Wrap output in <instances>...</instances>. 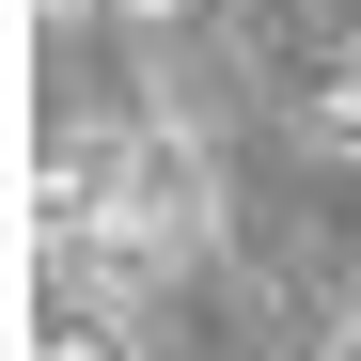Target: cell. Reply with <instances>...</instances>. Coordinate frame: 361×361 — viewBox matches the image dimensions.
<instances>
[{
    "instance_id": "obj_1",
    "label": "cell",
    "mask_w": 361,
    "mask_h": 361,
    "mask_svg": "<svg viewBox=\"0 0 361 361\" xmlns=\"http://www.w3.org/2000/svg\"><path fill=\"white\" fill-rule=\"evenodd\" d=\"M32 361H142V345H126V314H110V298H63V314L32 330Z\"/></svg>"
},
{
    "instance_id": "obj_2",
    "label": "cell",
    "mask_w": 361,
    "mask_h": 361,
    "mask_svg": "<svg viewBox=\"0 0 361 361\" xmlns=\"http://www.w3.org/2000/svg\"><path fill=\"white\" fill-rule=\"evenodd\" d=\"M314 142H330V157H345V173H361V94H345V79H330V94H314Z\"/></svg>"
},
{
    "instance_id": "obj_3",
    "label": "cell",
    "mask_w": 361,
    "mask_h": 361,
    "mask_svg": "<svg viewBox=\"0 0 361 361\" xmlns=\"http://www.w3.org/2000/svg\"><path fill=\"white\" fill-rule=\"evenodd\" d=\"M330 79H345V94H361V32H345V47H330Z\"/></svg>"
},
{
    "instance_id": "obj_4",
    "label": "cell",
    "mask_w": 361,
    "mask_h": 361,
    "mask_svg": "<svg viewBox=\"0 0 361 361\" xmlns=\"http://www.w3.org/2000/svg\"><path fill=\"white\" fill-rule=\"evenodd\" d=\"M126 16H204V0H126Z\"/></svg>"
}]
</instances>
